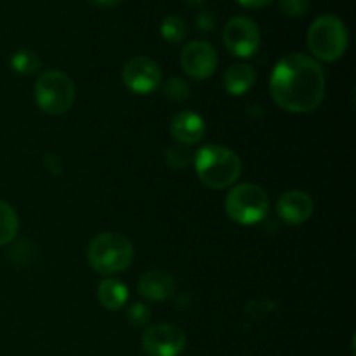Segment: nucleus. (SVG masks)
Segmentation results:
<instances>
[{
	"label": "nucleus",
	"mask_w": 356,
	"mask_h": 356,
	"mask_svg": "<svg viewBox=\"0 0 356 356\" xmlns=\"http://www.w3.org/2000/svg\"><path fill=\"white\" fill-rule=\"evenodd\" d=\"M195 170L202 183L212 190L232 186L242 174V160L233 149L221 145H205L195 153Z\"/></svg>",
	"instance_id": "2"
},
{
	"label": "nucleus",
	"mask_w": 356,
	"mask_h": 356,
	"mask_svg": "<svg viewBox=\"0 0 356 356\" xmlns=\"http://www.w3.org/2000/svg\"><path fill=\"white\" fill-rule=\"evenodd\" d=\"M275 103L291 113L316 110L325 96V73L318 61L306 54H289L275 65L270 76Z\"/></svg>",
	"instance_id": "1"
},
{
	"label": "nucleus",
	"mask_w": 356,
	"mask_h": 356,
	"mask_svg": "<svg viewBox=\"0 0 356 356\" xmlns=\"http://www.w3.org/2000/svg\"><path fill=\"white\" fill-rule=\"evenodd\" d=\"M280 10L289 17H299L308 13L309 0H278Z\"/></svg>",
	"instance_id": "21"
},
{
	"label": "nucleus",
	"mask_w": 356,
	"mask_h": 356,
	"mask_svg": "<svg viewBox=\"0 0 356 356\" xmlns=\"http://www.w3.org/2000/svg\"><path fill=\"white\" fill-rule=\"evenodd\" d=\"M222 42L236 58H252L261 45L259 26L247 16H236L226 23Z\"/></svg>",
	"instance_id": "7"
},
{
	"label": "nucleus",
	"mask_w": 356,
	"mask_h": 356,
	"mask_svg": "<svg viewBox=\"0 0 356 356\" xmlns=\"http://www.w3.org/2000/svg\"><path fill=\"white\" fill-rule=\"evenodd\" d=\"M163 96L172 103H183L190 96V87L179 76H172L169 82L163 83Z\"/></svg>",
	"instance_id": "19"
},
{
	"label": "nucleus",
	"mask_w": 356,
	"mask_h": 356,
	"mask_svg": "<svg viewBox=\"0 0 356 356\" xmlns=\"http://www.w3.org/2000/svg\"><path fill=\"white\" fill-rule=\"evenodd\" d=\"M75 83L59 70H49L37 79L35 83V103L45 115L66 113L75 103Z\"/></svg>",
	"instance_id": "5"
},
{
	"label": "nucleus",
	"mask_w": 356,
	"mask_h": 356,
	"mask_svg": "<svg viewBox=\"0 0 356 356\" xmlns=\"http://www.w3.org/2000/svg\"><path fill=\"white\" fill-rule=\"evenodd\" d=\"M127 316H129V322H131L132 325L141 327V325H146V323L149 322L152 312H149L148 306L143 305V302H134V305L129 308Z\"/></svg>",
	"instance_id": "22"
},
{
	"label": "nucleus",
	"mask_w": 356,
	"mask_h": 356,
	"mask_svg": "<svg viewBox=\"0 0 356 356\" xmlns=\"http://www.w3.org/2000/svg\"><path fill=\"white\" fill-rule=\"evenodd\" d=\"M122 80L131 92L149 94L162 86V70L152 58L136 56L125 63Z\"/></svg>",
	"instance_id": "9"
},
{
	"label": "nucleus",
	"mask_w": 356,
	"mask_h": 356,
	"mask_svg": "<svg viewBox=\"0 0 356 356\" xmlns=\"http://www.w3.org/2000/svg\"><path fill=\"white\" fill-rule=\"evenodd\" d=\"M186 33V23H184L179 16H174V14L167 16L165 19L162 21V24H160V35H162L167 42H170V44H179V42H183Z\"/></svg>",
	"instance_id": "18"
},
{
	"label": "nucleus",
	"mask_w": 356,
	"mask_h": 356,
	"mask_svg": "<svg viewBox=\"0 0 356 356\" xmlns=\"http://www.w3.org/2000/svg\"><path fill=\"white\" fill-rule=\"evenodd\" d=\"M254 83H256V70L245 63L232 65L222 76L225 90L232 96H242V94L249 92Z\"/></svg>",
	"instance_id": "14"
},
{
	"label": "nucleus",
	"mask_w": 356,
	"mask_h": 356,
	"mask_svg": "<svg viewBox=\"0 0 356 356\" xmlns=\"http://www.w3.org/2000/svg\"><path fill=\"white\" fill-rule=\"evenodd\" d=\"M170 134L179 145H197L205 136V122L195 111H179L170 120Z\"/></svg>",
	"instance_id": "12"
},
{
	"label": "nucleus",
	"mask_w": 356,
	"mask_h": 356,
	"mask_svg": "<svg viewBox=\"0 0 356 356\" xmlns=\"http://www.w3.org/2000/svg\"><path fill=\"white\" fill-rule=\"evenodd\" d=\"M184 2H186L188 6H200V3H204L205 0H184Z\"/></svg>",
	"instance_id": "26"
},
{
	"label": "nucleus",
	"mask_w": 356,
	"mask_h": 356,
	"mask_svg": "<svg viewBox=\"0 0 356 356\" xmlns=\"http://www.w3.org/2000/svg\"><path fill=\"white\" fill-rule=\"evenodd\" d=\"M141 344L148 356H179L186 348V334L170 323H156L145 330Z\"/></svg>",
	"instance_id": "8"
},
{
	"label": "nucleus",
	"mask_w": 356,
	"mask_h": 356,
	"mask_svg": "<svg viewBox=\"0 0 356 356\" xmlns=\"http://www.w3.org/2000/svg\"><path fill=\"white\" fill-rule=\"evenodd\" d=\"M10 68L17 73V75H33L38 68H40V59L30 49H19L10 58Z\"/></svg>",
	"instance_id": "17"
},
{
	"label": "nucleus",
	"mask_w": 356,
	"mask_h": 356,
	"mask_svg": "<svg viewBox=\"0 0 356 356\" xmlns=\"http://www.w3.org/2000/svg\"><path fill=\"white\" fill-rule=\"evenodd\" d=\"M97 299H99L101 306L110 312H117V309L124 308L125 302L129 301V291L124 282L106 277L97 287Z\"/></svg>",
	"instance_id": "15"
},
{
	"label": "nucleus",
	"mask_w": 356,
	"mask_h": 356,
	"mask_svg": "<svg viewBox=\"0 0 356 356\" xmlns=\"http://www.w3.org/2000/svg\"><path fill=\"white\" fill-rule=\"evenodd\" d=\"M181 66L184 73L195 80H205L218 68V52L209 42L193 40L181 52Z\"/></svg>",
	"instance_id": "10"
},
{
	"label": "nucleus",
	"mask_w": 356,
	"mask_h": 356,
	"mask_svg": "<svg viewBox=\"0 0 356 356\" xmlns=\"http://www.w3.org/2000/svg\"><path fill=\"white\" fill-rule=\"evenodd\" d=\"M350 42L346 24L334 14H322L308 30V47L316 59L334 63L344 56Z\"/></svg>",
	"instance_id": "4"
},
{
	"label": "nucleus",
	"mask_w": 356,
	"mask_h": 356,
	"mask_svg": "<svg viewBox=\"0 0 356 356\" xmlns=\"http://www.w3.org/2000/svg\"><path fill=\"white\" fill-rule=\"evenodd\" d=\"M87 2L92 3V6H96V7H113V6H117L120 0H87Z\"/></svg>",
	"instance_id": "25"
},
{
	"label": "nucleus",
	"mask_w": 356,
	"mask_h": 356,
	"mask_svg": "<svg viewBox=\"0 0 356 356\" xmlns=\"http://www.w3.org/2000/svg\"><path fill=\"white\" fill-rule=\"evenodd\" d=\"M226 214L242 226H252L263 221L270 212V198L257 184L243 183L233 188L225 200Z\"/></svg>",
	"instance_id": "6"
},
{
	"label": "nucleus",
	"mask_w": 356,
	"mask_h": 356,
	"mask_svg": "<svg viewBox=\"0 0 356 356\" xmlns=\"http://www.w3.org/2000/svg\"><path fill=\"white\" fill-rule=\"evenodd\" d=\"M138 292L141 298L148 299V301H167L176 292V282L165 271L153 270L141 275V278L138 282Z\"/></svg>",
	"instance_id": "13"
},
{
	"label": "nucleus",
	"mask_w": 356,
	"mask_h": 356,
	"mask_svg": "<svg viewBox=\"0 0 356 356\" xmlns=\"http://www.w3.org/2000/svg\"><path fill=\"white\" fill-rule=\"evenodd\" d=\"M191 152L188 149V146L184 145H176L170 146L165 153V162L169 163L172 169H184L188 163L191 162Z\"/></svg>",
	"instance_id": "20"
},
{
	"label": "nucleus",
	"mask_w": 356,
	"mask_h": 356,
	"mask_svg": "<svg viewBox=\"0 0 356 356\" xmlns=\"http://www.w3.org/2000/svg\"><path fill=\"white\" fill-rule=\"evenodd\" d=\"M197 26L202 31H212L216 26V17L211 10H204L197 16Z\"/></svg>",
	"instance_id": "23"
},
{
	"label": "nucleus",
	"mask_w": 356,
	"mask_h": 356,
	"mask_svg": "<svg viewBox=\"0 0 356 356\" xmlns=\"http://www.w3.org/2000/svg\"><path fill=\"white\" fill-rule=\"evenodd\" d=\"M19 229L17 214L7 202L0 200V247L13 242Z\"/></svg>",
	"instance_id": "16"
},
{
	"label": "nucleus",
	"mask_w": 356,
	"mask_h": 356,
	"mask_svg": "<svg viewBox=\"0 0 356 356\" xmlns=\"http://www.w3.org/2000/svg\"><path fill=\"white\" fill-rule=\"evenodd\" d=\"M236 2L242 7H247V9H261V7L273 3V0H236Z\"/></svg>",
	"instance_id": "24"
},
{
	"label": "nucleus",
	"mask_w": 356,
	"mask_h": 356,
	"mask_svg": "<svg viewBox=\"0 0 356 356\" xmlns=\"http://www.w3.org/2000/svg\"><path fill=\"white\" fill-rule=\"evenodd\" d=\"M134 259V245L120 233L106 232L94 236L87 249L90 268L104 277H111L127 270Z\"/></svg>",
	"instance_id": "3"
},
{
	"label": "nucleus",
	"mask_w": 356,
	"mask_h": 356,
	"mask_svg": "<svg viewBox=\"0 0 356 356\" xmlns=\"http://www.w3.org/2000/svg\"><path fill=\"white\" fill-rule=\"evenodd\" d=\"M315 211L312 197L306 191L291 190L282 195L277 202V214L284 222L292 226L302 225L312 218Z\"/></svg>",
	"instance_id": "11"
}]
</instances>
